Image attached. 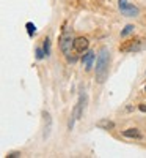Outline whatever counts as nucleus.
Returning a JSON list of instances; mask_svg holds the SVG:
<instances>
[{
	"label": "nucleus",
	"mask_w": 146,
	"mask_h": 158,
	"mask_svg": "<svg viewBox=\"0 0 146 158\" xmlns=\"http://www.w3.org/2000/svg\"><path fill=\"white\" fill-rule=\"evenodd\" d=\"M17 156H21V152H11V153H8V158H17Z\"/></svg>",
	"instance_id": "4468645a"
},
{
	"label": "nucleus",
	"mask_w": 146,
	"mask_h": 158,
	"mask_svg": "<svg viewBox=\"0 0 146 158\" xmlns=\"http://www.w3.org/2000/svg\"><path fill=\"white\" fill-rule=\"evenodd\" d=\"M96 127L98 128H102V130H113L115 128V123L112 120H109V118H102V120L96 122Z\"/></svg>",
	"instance_id": "1a4fd4ad"
},
{
	"label": "nucleus",
	"mask_w": 146,
	"mask_h": 158,
	"mask_svg": "<svg viewBox=\"0 0 146 158\" xmlns=\"http://www.w3.org/2000/svg\"><path fill=\"white\" fill-rule=\"evenodd\" d=\"M144 44L146 43L141 36H134V38H129L119 44V51L121 52H138L144 48Z\"/></svg>",
	"instance_id": "7ed1b4c3"
},
{
	"label": "nucleus",
	"mask_w": 146,
	"mask_h": 158,
	"mask_svg": "<svg viewBox=\"0 0 146 158\" xmlns=\"http://www.w3.org/2000/svg\"><path fill=\"white\" fill-rule=\"evenodd\" d=\"M90 48V41L85 38V36H79L74 40V51L79 52V54H83V52H86Z\"/></svg>",
	"instance_id": "423d86ee"
},
{
	"label": "nucleus",
	"mask_w": 146,
	"mask_h": 158,
	"mask_svg": "<svg viewBox=\"0 0 146 158\" xmlns=\"http://www.w3.org/2000/svg\"><path fill=\"white\" fill-rule=\"evenodd\" d=\"M109 65H110V51L102 46L99 49V54L96 59V81L99 84H104L109 76Z\"/></svg>",
	"instance_id": "f257e3e1"
},
{
	"label": "nucleus",
	"mask_w": 146,
	"mask_h": 158,
	"mask_svg": "<svg viewBox=\"0 0 146 158\" xmlns=\"http://www.w3.org/2000/svg\"><path fill=\"white\" fill-rule=\"evenodd\" d=\"M96 52H93V51H86L85 52V56H83V59H82V62H83V65H85V70L86 71H90L91 68H93V60H94V56Z\"/></svg>",
	"instance_id": "0eeeda50"
},
{
	"label": "nucleus",
	"mask_w": 146,
	"mask_h": 158,
	"mask_svg": "<svg viewBox=\"0 0 146 158\" xmlns=\"http://www.w3.org/2000/svg\"><path fill=\"white\" fill-rule=\"evenodd\" d=\"M123 136H126V138H134V139H141V138H143V135L140 133L137 128H127V130H124V131H123Z\"/></svg>",
	"instance_id": "6e6552de"
},
{
	"label": "nucleus",
	"mask_w": 146,
	"mask_h": 158,
	"mask_svg": "<svg viewBox=\"0 0 146 158\" xmlns=\"http://www.w3.org/2000/svg\"><path fill=\"white\" fill-rule=\"evenodd\" d=\"M43 49H44V52H46V57H47V56H50V41H49V38H46V40H44Z\"/></svg>",
	"instance_id": "9b49d317"
},
{
	"label": "nucleus",
	"mask_w": 146,
	"mask_h": 158,
	"mask_svg": "<svg viewBox=\"0 0 146 158\" xmlns=\"http://www.w3.org/2000/svg\"><path fill=\"white\" fill-rule=\"evenodd\" d=\"M138 109H140L141 112H146V104H140V106H138Z\"/></svg>",
	"instance_id": "2eb2a0df"
},
{
	"label": "nucleus",
	"mask_w": 146,
	"mask_h": 158,
	"mask_svg": "<svg viewBox=\"0 0 146 158\" xmlns=\"http://www.w3.org/2000/svg\"><path fill=\"white\" fill-rule=\"evenodd\" d=\"M119 11H121V15L127 16V18H135L140 15V8L135 6V5H132V3H127V0H119Z\"/></svg>",
	"instance_id": "20e7f679"
},
{
	"label": "nucleus",
	"mask_w": 146,
	"mask_h": 158,
	"mask_svg": "<svg viewBox=\"0 0 146 158\" xmlns=\"http://www.w3.org/2000/svg\"><path fill=\"white\" fill-rule=\"evenodd\" d=\"M134 29H135V27H134V25H130V24H129V25H126V27H124V30L121 32V36H127L129 33H132V32H134Z\"/></svg>",
	"instance_id": "f8f14e48"
},
{
	"label": "nucleus",
	"mask_w": 146,
	"mask_h": 158,
	"mask_svg": "<svg viewBox=\"0 0 146 158\" xmlns=\"http://www.w3.org/2000/svg\"><path fill=\"white\" fill-rule=\"evenodd\" d=\"M60 49H61V52L66 56V59H68L69 62H75L77 60L75 56H71V51L74 49V40H72L69 32H64L61 35V38H60Z\"/></svg>",
	"instance_id": "f03ea898"
},
{
	"label": "nucleus",
	"mask_w": 146,
	"mask_h": 158,
	"mask_svg": "<svg viewBox=\"0 0 146 158\" xmlns=\"http://www.w3.org/2000/svg\"><path fill=\"white\" fill-rule=\"evenodd\" d=\"M25 27H27L29 35H30V36H33V33L36 32V25H35L33 22H27V25H25Z\"/></svg>",
	"instance_id": "9d476101"
},
{
	"label": "nucleus",
	"mask_w": 146,
	"mask_h": 158,
	"mask_svg": "<svg viewBox=\"0 0 146 158\" xmlns=\"http://www.w3.org/2000/svg\"><path fill=\"white\" fill-rule=\"evenodd\" d=\"M144 90H146V87H144Z\"/></svg>",
	"instance_id": "dca6fc26"
},
{
	"label": "nucleus",
	"mask_w": 146,
	"mask_h": 158,
	"mask_svg": "<svg viewBox=\"0 0 146 158\" xmlns=\"http://www.w3.org/2000/svg\"><path fill=\"white\" fill-rule=\"evenodd\" d=\"M43 139H47L50 136V131H52V117L47 111L43 112Z\"/></svg>",
	"instance_id": "39448f33"
},
{
	"label": "nucleus",
	"mask_w": 146,
	"mask_h": 158,
	"mask_svg": "<svg viewBox=\"0 0 146 158\" xmlns=\"http://www.w3.org/2000/svg\"><path fill=\"white\" fill-rule=\"evenodd\" d=\"M44 56H46V52H44V49H41V48H38V49H36V59H38V60H41V59H44Z\"/></svg>",
	"instance_id": "ddd939ff"
}]
</instances>
